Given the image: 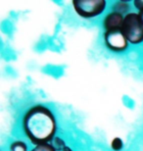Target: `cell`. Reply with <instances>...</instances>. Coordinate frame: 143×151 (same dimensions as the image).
Returning <instances> with one entry per match:
<instances>
[{
    "mask_svg": "<svg viewBox=\"0 0 143 151\" xmlns=\"http://www.w3.org/2000/svg\"><path fill=\"white\" fill-rule=\"evenodd\" d=\"M30 151H57V150L50 142V143H43V144L36 145Z\"/></svg>",
    "mask_w": 143,
    "mask_h": 151,
    "instance_id": "10",
    "label": "cell"
},
{
    "mask_svg": "<svg viewBox=\"0 0 143 151\" xmlns=\"http://www.w3.org/2000/svg\"><path fill=\"white\" fill-rule=\"evenodd\" d=\"M112 11L118 12L124 16H126V14L130 13V4L129 1H116L113 6H112Z\"/></svg>",
    "mask_w": 143,
    "mask_h": 151,
    "instance_id": "6",
    "label": "cell"
},
{
    "mask_svg": "<svg viewBox=\"0 0 143 151\" xmlns=\"http://www.w3.org/2000/svg\"><path fill=\"white\" fill-rule=\"evenodd\" d=\"M139 15H140V18H141V20H142V22H143V11H140V12H138Z\"/></svg>",
    "mask_w": 143,
    "mask_h": 151,
    "instance_id": "13",
    "label": "cell"
},
{
    "mask_svg": "<svg viewBox=\"0 0 143 151\" xmlns=\"http://www.w3.org/2000/svg\"><path fill=\"white\" fill-rule=\"evenodd\" d=\"M22 128L27 138L34 146L50 143L56 137V117L50 108L42 104H36L24 115Z\"/></svg>",
    "mask_w": 143,
    "mask_h": 151,
    "instance_id": "1",
    "label": "cell"
},
{
    "mask_svg": "<svg viewBox=\"0 0 143 151\" xmlns=\"http://www.w3.org/2000/svg\"><path fill=\"white\" fill-rule=\"evenodd\" d=\"M61 151H74V150H73V149L71 148V147H69L68 145H67V146L65 147V148H64L63 150H61Z\"/></svg>",
    "mask_w": 143,
    "mask_h": 151,
    "instance_id": "12",
    "label": "cell"
},
{
    "mask_svg": "<svg viewBox=\"0 0 143 151\" xmlns=\"http://www.w3.org/2000/svg\"><path fill=\"white\" fill-rule=\"evenodd\" d=\"M124 16L118 12L111 11L103 19V28L105 32H119L121 31Z\"/></svg>",
    "mask_w": 143,
    "mask_h": 151,
    "instance_id": "5",
    "label": "cell"
},
{
    "mask_svg": "<svg viewBox=\"0 0 143 151\" xmlns=\"http://www.w3.org/2000/svg\"><path fill=\"white\" fill-rule=\"evenodd\" d=\"M51 144H52V145L55 147V149L57 151L63 150L67 146L66 143H65V141H64L60 137H54L53 140L51 141Z\"/></svg>",
    "mask_w": 143,
    "mask_h": 151,
    "instance_id": "9",
    "label": "cell"
},
{
    "mask_svg": "<svg viewBox=\"0 0 143 151\" xmlns=\"http://www.w3.org/2000/svg\"><path fill=\"white\" fill-rule=\"evenodd\" d=\"M121 32L132 44L143 42V22L138 12H130L124 18Z\"/></svg>",
    "mask_w": 143,
    "mask_h": 151,
    "instance_id": "2",
    "label": "cell"
},
{
    "mask_svg": "<svg viewBox=\"0 0 143 151\" xmlns=\"http://www.w3.org/2000/svg\"><path fill=\"white\" fill-rule=\"evenodd\" d=\"M74 7L78 16L83 19H93L98 17L105 11L107 1L105 0H74L72 1Z\"/></svg>",
    "mask_w": 143,
    "mask_h": 151,
    "instance_id": "3",
    "label": "cell"
},
{
    "mask_svg": "<svg viewBox=\"0 0 143 151\" xmlns=\"http://www.w3.org/2000/svg\"><path fill=\"white\" fill-rule=\"evenodd\" d=\"M9 151H28V145L23 140H14L9 146Z\"/></svg>",
    "mask_w": 143,
    "mask_h": 151,
    "instance_id": "7",
    "label": "cell"
},
{
    "mask_svg": "<svg viewBox=\"0 0 143 151\" xmlns=\"http://www.w3.org/2000/svg\"><path fill=\"white\" fill-rule=\"evenodd\" d=\"M133 6L138 12L143 11V0H134L133 1Z\"/></svg>",
    "mask_w": 143,
    "mask_h": 151,
    "instance_id": "11",
    "label": "cell"
},
{
    "mask_svg": "<svg viewBox=\"0 0 143 151\" xmlns=\"http://www.w3.org/2000/svg\"><path fill=\"white\" fill-rule=\"evenodd\" d=\"M103 39L106 47L113 52H123L129 47V42L121 31L119 32H104Z\"/></svg>",
    "mask_w": 143,
    "mask_h": 151,
    "instance_id": "4",
    "label": "cell"
},
{
    "mask_svg": "<svg viewBox=\"0 0 143 151\" xmlns=\"http://www.w3.org/2000/svg\"><path fill=\"white\" fill-rule=\"evenodd\" d=\"M112 150L114 151H121L123 149L124 147V141L121 140V137H114L113 139L111 141V144H110Z\"/></svg>",
    "mask_w": 143,
    "mask_h": 151,
    "instance_id": "8",
    "label": "cell"
}]
</instances>
